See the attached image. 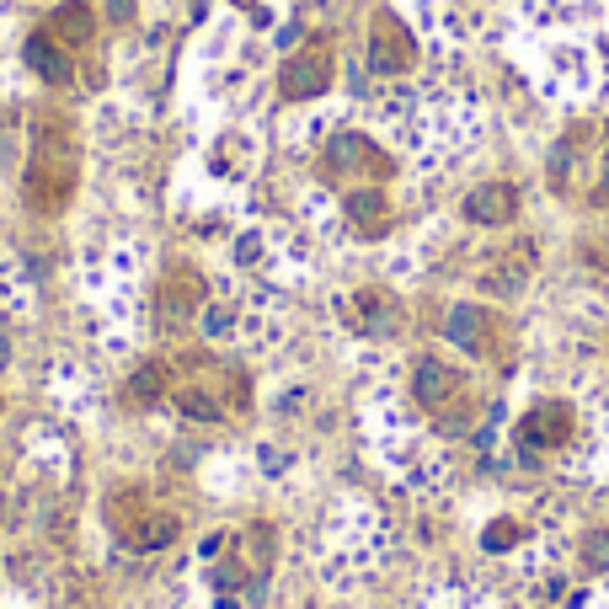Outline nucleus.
<instances>
[{
    "instance_id": "6ab92c4d",
    "label": "nucleus",
    "mask_w": 609,
    "mask_h": 609,
    "mask_svg": "<svg viewBox=\"0 0 609 609\" xmlns=\"http://www.w3.org/2000/svg\"><path fill=\"white\" fill-rule=\"evenodd\" d=\"M230 326H236V321H230V310H220V305L203 310V332H209V337H230Z\"/></svg>"
},
{
    "instance_id": "f257e3e1",
    "label": "nucleus",
    "mask_w": 609,
    "mask_h": 609,
    "mask_svg": "<svg viewBox=\"0 0 609 609\" xmlns=\"http://www.w3.org/2000/svg\"><path fill=\"white\" fill-rule=\"evenodd\" d=\"M81 182V145H75L65 118H38L33 123V161H27L22 198L33 214H65Z\"/></svg>"
},
{
    "instance_id": "6e6552de",
    "label": "nucleus",
    "mask_w": 609,
    "mask_h": 609,
    "mask_svg": "<svg viewBox=\"0 0 609 609\" xmlns=\"http://www.w3.org/2000/svg\"><path fill=\"white\" fill-rule=\"evenodd\" d=\"M412 396L428 406V412H439V406H449L460 396V374L444 364V358H423L417 364V374H412Z\"/></svg>"
},
{
    "instance_id": "2eb2a0df",
    "label": "nucleus",
    "mask_w": 609,
    "mask_h": 609,
    "mask_svg": "<svg viewBox=\"0 0 609 609\" xmlns=\"http://www.w3.org/2000/svg\"><path fill=\"white\" fill-rule=\"evenodd\" d=\"M353 305H358V316H353V321L364 326V332H396V321H401V316H396V305H390L385 294L364 289V294H358Z\"/></svg>"
},
{
    "instance_id": "7ed1b4c3",
    "label": "nucleus",
    "mask_w": 609,
    "mask_h": 609,
    "mask_svg": "<svg viewBox=\"0 0 609 609\" xmlns=\"http://www.w3.org/2000/svg\"><path fill=\"white\" fill-rule=\"evenodd\" d=\"M369 65L380 75H401L406 65H412V33L390 17V11H380L374 17V33H369Z\"/></svg>"
},
{
    "instance_id": "dca6fc26",
    "label": "nucleus",
    "mask_w": 609,
    "mask_h": 609,
    "mask_svg": "<svg viewBox=\"0 0 609 609\" xmlns=\"http://www.w3.org/2000/svg\"><path fill=\"white\" fill-rule=\"evenodd\" d=\"M177 412L187 417V423H225V406L214 401V390H203V385L177 390Z\"/></svg>"
},
{
    "instance_id": "f03ea898",
    "label": "nucleus",
    "mask_w": 609,
    "mask_h": 609,
    "mask_svg": "<svg viewBox=\"0 0 609 609\" xmlns=\"http://www.w3.org/2000/svg\"><path fill=\"white\" fill-rule=\"evenodd\" d=\"M326 86H332V49H326V43H310V49L284 59V70H278V91H284L289 102H310V97H321Z\"/></svg>"
},
{
    "instance_id": "a211bd4d",
    "label": "nucleus",
    "mask_w": 609,
    "mask_h": 609,
    "mask_svg": "<svg viewBox=\"0 0 609 609\" xmlns=\"http://www.w3.org/2000/svg\"><path fill=\"white\" fill-rule=\"evenodd\" d=\"M481 545H487V551H508V545H519V524H513V519H497L487 535H481Z\"/></svg>"
},
{
    "instance_id": "20e7f679",
    "label": "nucleus",
    "mask_w": 609,
    "mask_h": 609,
    "mask_svg": "<svg viewBox=\"0 0 609 609\" xmlns=\"http://www.w3.org/2000/svg\"><path fill=\"white\" fill-rule=\"evenodd\" d=\"M203 300H209V289H203V278L193 268H171L166 273V284H161V321L166 326H182V321H193Z\"/></svg>"
},
{
    "instance_id": "39448f33",
    "label": "nucleus",
    "mask_w": 609,
    "mask_h": 609,
    "mask_svg": "<svg viewBox=\"0 0 609 609\" xmlns=\"http://www.w3.org/2000/svg\"><path fill=\"white\" fill-rule=\"evenodd\" d=\"M519 214V193L508 182H481L471 198H465V220L481 225V230H497V225H513Z\"/></svg>"
},
{
    "instance_id": "412c9836",
    "label": "nucleus",
    "mask_w": 609,
    "mask_h": 609,
    "mask_svg": "<svg viewBox=\"0 0 609 609\" xmlns=\"http://www.w3.org/2000/svg\"><path fill=\"white\" fill-rule=\"evenodd\" d=\"M604 193H609V166H604Z\"/></svg>"
},
{
    "instance_id": "423d86ee",
    "label": "nucleus",
    "mask_w": 609,
    "mask_h": 609,
    "mask_svg": "<svg viewBox=\"0 0 609 609\" xmlns=\"http://www.w3.org/2000/svg\"><path fill=\"white\" fill-rule=\"evenodd\" d=\"M444 342L460 353H487L492 348V326H487V310L481 305H449L444 316Z\"/></svg>"
},
{
    "instance_id": "1a4fd4ad",
    "label": "nucleus",
    "mask_w": 609,
    "mask_h": 609,
    "mask_svg": "<svg viewBox=\"0 0 609 609\" xmlns=\"http://www.w3.org/2000/svg\"><path fill=\"white\" fill-rule=\"evenodd\" d=\"M519 439L524 444H540V449H551L561 439H572V417H567V406H540V412H529L524 423H519Z\"/></svg>"
},
{
    "instance_id": "aec40b11",
    "label": "nucleus",
    "mask_w": 609,
    "mask_h": 609,
    "mask_svg": "<svg viewBox=\"0 0 609 609\" xmlns=\"http://www.w3.org/2000/svg\"><path fill=\"white\" fill-rule=\"evenodd\" d=\"M129 11H134V0H113V17L118 22H129Z\"/></svg>"
},
{
    "instance_id": "9b49d317",
    "label": "nucleus",
    "mask_w": 609,
    "mask_h": 609,
    "mask_svg": "<svg viewBox=\"0 0 609 609\" xmlns=\"http://www.w3.org/2000/svg\"><path fill=\"white\" fill-rule=\"evenodd\" d=\"M54 38L65 43V49H86V43L97 38V17H91V6L65 0V6L54 11Z\"/></svg>"
},
{
    "instance_id": "0eeeda50",
    "label": "nucleus",
    "mask_w": 609,
    "mask_h": 609,
    "mask_svg": "<svg viewBox=\"0 0 609 609\" xmlns=\"http://www.w3.org/2000/svg\"><path fill=\"white\" fill-rule=\"evenodd\" d=\"M27 70H33L43 86H70V75H75L70 49L54 33H33V38H27Z\"/></svg>"
},
{
    "instance_id": "ddd939ff",
    "label": "nucleus",
    "mask_w": 609,
    "mask_h": 609,
    "mask_svg": "<svg viewBox=\"0 0 609 609\" xmlns=\"http://www.w3.org/2000/svg\"><path fill=\"white\" fill-rule=\"evenodd\" d=\"M177 535H182L177 513H145V519L129 524V545H134V551H161V545H171Z\"/></svg>"
},
{
    "instance_id": "9d476101",
    "label": "nucleus",
    "mask_w": 609,
    "mask_h": 609,
    "mask_svg": "<svg viewBox=\"0 0 609 609\" xmlns=\"http://www.w3.org/2000/svg\"><path fill=\"white\" fill-rule=\"evenodd\" d=\"M326 166L332 171H380L385 161L364 134H337L332 145H326Z\"/></svg>"
},
{
    "instance_id": "f8f14e48",
    "label": "nucleus",
    "mask_w": 609,
    "mask_h": 609,
    "mask_svg": "<svg viewBox=\"0 0 609 609\" xmlns=\"http://www.w3.org/2000/svg\"><path fill=\"white\" fill-rule=\"evenodd\" d=\"M348 220L353 230H364V236H380L385 220H390V203L380 187H358V193H348Z\"/></svg>"
},
{
    "instance_id": "f3484780",
    "label": "nucleus",
    "mask_w": 609,
    "mask_h": 609,
    "mask_svg": "<svg viewBox=\"0 0 609 609\" xmlns=\"http://www.w3.org/2000/svg\"><path fill=\"white\" fill-rule=\"evenodd\" d=\"M577 551H583V567L588 572H609V529H588Z\"/></svg>"
},
{
    "instance_id": "4468645a",
    "label": "nucleus",
    "mask_w": 609,
    "mask_h": 609,
    "mask_svg": "<svg viewBox=\"0 0 609 609\" xmlns=\"http://www.w3.org/2000/svg\"><path fill=\"white\" fill-rule=\"evenodd\" d=\"M166 385H171L166 364H139V369L129 374V385H123V396H129L134 406H155V401L166 396Z\"/></svg>"
}]
</instances>
